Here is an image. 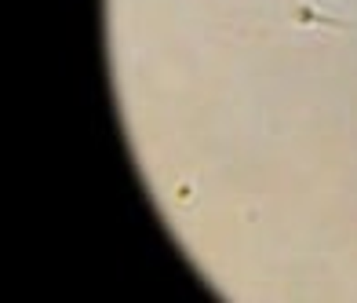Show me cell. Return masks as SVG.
<instances>
[{
    "instance_id": "obj_1",
    "label": "cell",
    "mask_w": 357,
    "mask_h": 303,
    "mask_svg": "<svg viewBox=\"0 0 357 303\" xmlns=\"http://www.w3.org/2000/svg\"><path fill=\"white\" fill-rule=\"evenodd\" d=\"M291 19L299 26H328V29H357L354 22H339V19H328V15H317L314 8H296L291 11Z\"/></svg>"
}]
</instances>
